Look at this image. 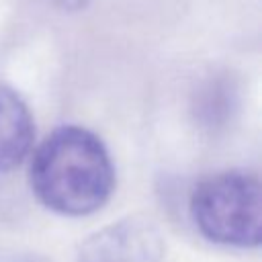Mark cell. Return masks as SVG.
Wrapping results in <instances>:
<instances>
[{
  "label": "cell",
  "instance_id": "cell-1",
  "mask_svg": "<svg viewBox=\"0 0 262 262\" xmlns=\"http://www.w3.org/2000/svg\"><path fill=\"white\" fill-rule=\"evenodd\" d=\"M29 180L35 196L51 211L80 217L98 211L115 188L108 149L92 131L66 125L35 149Z\"/></svg>",
  "mask_w": 262,
  "mask_h": 262
},
{
  "label": "cell",
  "instance_id": "cell-2",
  "mask_svg": "<svg viewBox=\"0 0 262 262\" xmlns=\"http://www.w3.org/2000/svg\"><path fill=\"white\" fill-rule=\"evenodd\" d=\"M190 213L199 231L223 246L254 248L262 239V192L250 172H221L196 184Z\"/></svg>",
  "mask_w": 262,
  "mask_h": 262
},
{
  "label": "cell",
  "instance_id": "cell-3",
  "mask_svg": "<svg viewBox=\"0 0 262 262\" xmlns=\"http://www.w3.org/2000/svg\"><path fill=\"white\" fill-rule=\"evenodd\" d=\"M160 252L156 229L127 219L92 235L82 250V262H158Z\"/></svg>",
  "mask_w": 262,
  "mask_h": 262
},
{
  "label": "cell",
  "instance_id": "cell-4",
  "mask_svg": "<svg viewBox=\"0 0 262 262\" xmlns=\"http://www.w3.org/2000/svg\"><path fill=\"white\" fill-rule=\"evenodd\" d=\"M35 123L27 102L10 86L0 84V172L18 166L31 151Z\"/></svg>",
  "mask_w": 262,
  "mask_h": 262
},
{
  "label": "cell",
  "instance_id": "cell-5",
  "mask_svg": "<svg viewBox=\"0 0 262 262\" xmlns=\"http://www.w3.org/2000/svg\"><path fill=\"white\" fill-rule=\"evenodd\" d=\"M53 2H57V4H61L63 8H80L86 0H53Z\"/></svg>",
  "mask_w": 262,
  "mask_h": 262
}]
</instances>
